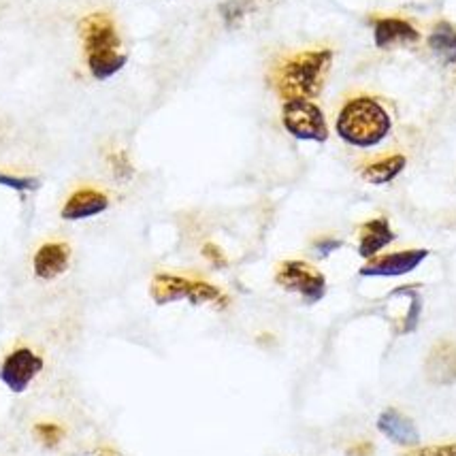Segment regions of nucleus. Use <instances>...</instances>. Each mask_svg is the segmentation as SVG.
<instances>
[{
	"label": "nucleus",
	"mask_w": 456,
	"mask_h": 456,
	"mask_svg": "<svg viewBox=\"0 0 456 456\" xmlns=\"http://www.w3.org/2000/svg\"><path fill=\"white\" fill-rule=\"evenodd\" d=\"M333 67V50H307L292 53L271 70V86L281 101H314L324 90Z\"/></svg>",
	"instance_id": "f257e3e1"
},
{
	"label": "nucleus",
	"mask_w": 456,
	"mask_h": 456,
	"mask_svg": "<svg viewBox=\"0 0 456 456\" xmlns=\"http://www.w3.org/2000/svg\"><path fill=\"white\" fill-rule=\"evenodd\" d=\"M335 130L338 137L352 148H376L393 130V118L378 99L361 94L341 105Z\"/></svg>",
	"instance_id": "f03ea898"
},
{
	"label": "nucleus",
	"mask_w": 456,
	"mask_h": 456,
	"mask_svg": "<svg viewBox=\"0 0 456 456\" xmlns=\"http://www.w3.org/2000/svg\"><path fill=\"white\" fill-rule=\"evenodd\" d=\"M77 30L92 77L105 81L126 67L128 56L122 52V39L110 13L96 11L86 15L79 20Z\"/></svg>",
	"instance_id": "7ed1b4c3"
},
{
	"label": "nucleus",
	"mask_w": 456,
	"mask_h": 456,
	"mask_svg": "<svg viewBox=\"0 0 456 456\" xmlns=\"http://www.w3.org/2000/svg\"><path fill=\"white\" fill-rule=\"evenodd\" d=\"M150 297L156 305H171L177 301L208 305V303L228 301L218 286L205 280H190L175 273H156L150 281Z\"/></svg>",
	"instance_id": "20e7f679"
},
{
	"label": "nucleus",
	"mask_w": 456,
	"mask_h": 456,
	"mask_svg": "<svg viewBox=\"0 0 456 456\" xmlns=\"http://www.w3.org/2000/svg\"><path fill=\"white\" fill-rule=\"evenodd\" d=\"M281 124H284L286 133L298 141L324 143L329 139L327 118L314 101H286L281 107Z\"/></svg>",
	"instance_id": "39448f33"
},
{
	"label": "nucleus",
	"mask_w": 456,
	"mask_h": 456,
	"mask_svg": "<svg viewBox=\"0 0 456 456\" xmlns=\"http://www.w3.org/2000/svg\"><path fill=\"white\" fill-rule=\"evenodd\" d=\"M275 284L286 292H295L303 301L314 305L327 295V278L322 271L305 260H284L275 271Z\"/></svg>",
	"instance_id": "423d86ee"
},
{
	"label": "nucleus",
	"mask_w": 456,
	"mask_h": 456,
	"mask_svg": "<svg viewBox=\"0 0 456 456\" xmlns=\"http://www.w3.org/2000/svg\"><path fill=\"white\" fill-rule=\"evenodd\" d=\"M45 367V361L37 354L30 347H15L4 356L3 365H0V382L7 387L11 393L20 395L35 382L37 376Z\"/></svg>",
	"instance_id": "0eeeda50"
},
{
	"label": "nucleus",
	"mask_w": 456,
	"mask_h": 456,
	"mask_svg": "<svg viewBox=\"0 0 456 456\" xmlns=\"http://www.w3.org/2000/svg\"><path fill=\"white\" fill-rule=\"evenodd\" d=\"M427 258L428 249L425 248L401 249V252L382 254V256L367 260L358 273L362 278H401V275L411 273V271L420 267Z\"/></svg>",
	"instance_id": "6e6552de"
},
{
	"label": "nucleus",
	"mask_w": 456,
	"mask_h": 456,
	"mask_svg": "<svg viewBox=\"0 0 456 456\" xmlns=\"http://www.w3.org/2000/svg\"><path fill=\"white\" fill-rule=\"evenodd\" d=\"M420 41V32L403 18H378L373 21V43L378 50H393L397 45H411Z\"/></svg>",
	"instance_id": "1a4fd4ad"
},
{
	"label": "nucleus",
	"mask_w": 456,
	"mask_h": 456,
	"mask_svg": "<svg viewBox=\"0 0 456 456\" xmlns=\"http://www.w3.org/2000/svg\"><path fill=\"white\" fill-rule=\"evenodd\" d=\"M107 209H110V197L105 192L96 188H79L62 205L60 216H62V220L77 222L94 218V216H101Z\"/></svg>",
	"instance_id": "9d476101"
},
{
	"label": "nucleus",
	"mask_w": 456,
	"mask_h": 456,
	"mask_svg": "<svg viewBox=\"0 0 456 456\" xmlns=\"http://www.w3.org/2000/svg\"><path fill=\"white\" fill-rule=\"evenodd\" d=\"M70 263V248L62 241L43 243L37 249L35 258H32V267H35V275L39 280H56L64 271L69 269Z\"/></svg>",
	"instance_id": "9b49d317"
},
{
	"label": "nucleus",
	"mask_w": 456,
	"mask_h": 456,
	"mask_svg": "<svg viewBox=\"0 0 456 456\" xmlns=\"http://www.w3.org/2000/svg\"><path fill=\"white\" fill-rule=\"evenodd\" d=\"M395 239H397V235H395L388 218L367 220L365 224L358 228V254L365 260L376 258Z\"/></svg>",
	"instance_id": "f8f14e48"
},
{
	"label": "nucleus",
	"mask_w": 456,
	"mask_h": 456,
	"mask_svg": "<svg viewBox=\"0 0 456 456\" xmlns=\"http://www.w3.org/2000/svg\"><path fill=\"white\" fill-rule=\"evenodd\" d=\"M427 379L439 387L456 384V344L454 341H439L433 346L431 354L425 362Z\"/></svg>",
	"instance_id": "ddd939ff"
},
{
	"label": "nucleus",
	"mask_w": 456,
	"mask_h": 456,
	"mask_svg": "<svg viewBox=\"0 0 456 456\" xmlns=\"http://www.w3.org/2000/svg\"><path fill=\"white\" fill-rule=\"evenodd\" d=\"M378 428L382 436H387L397 446L411 448L418 446V442H420V433H418L414 420L401 414L395 407H388L378 416Z\"/></svg>",
	"instance_id": "4468645a"
},
{
	"label": "nucleus",
	"mask_w": 456,
	"mask_h": 456,
	"mask_svg": "<svg viewBox=\"0 0 456 456\" xmlns=\"http://www.w3.org/2000/svg\"><path fill=\"white\" fill-rule=\"evenodd\" d=\"M405 167L407 159L403 154H390L362 167L361 177L367 183H373V186H384V183L395 182L405 171Z\"/></svg>",
	"instance_id": "2eb2a0df"
},
{
	"label": "nucleus",
	"mask_w": 456,
	"mask_h": 456,
	"mask_svg": "<svg viewBox=\"0 0 456 456\" xmlns=\"http://www.w3.org/2000/svg\"><path fill=\"white\" fill-rule=\"evenodd\" d=\"M428 47L442 58V62L454 64L456 62V26L450 21H437L428 35Z\"/></svg>",
	"instance_id": "dca6fc26"
},
{
	"label": "nucleus",
	"mask_w": 456,
	"mask_h": 456,
	"mask_svg": "<svg viewBox=\"0 0 456 456\" xmlns=\"http://www.w3.org/2000/svg\"><path fill=\"white\" fill-rule=\"evenodd\" d=\"M249 7H252V0H226L224 4H220V15L228 28H232L246 18Z\"/></svg>",
	"instance_id": "f3484780"
},
{
	"label": "nucleus",
	"mask_w": 456,
	"mask_h": 456,
	"mask_svg": "<svg viewBox=\"0 0 456 456\" xmlns=\"http://www.w3.org/2000/svg\"><path fill=\"white\" fill-rule=\"evenodd\" d=\"M35 436L39 437V442L43 444V446L53 448V446H58L60 442H62L64 428L53 425V422H39V425L35 427Z\"/></svg>",
	"instance_id": "a211bd4d"
},
{
	"label": "nucleus",
	"mask_w": 456,
	"mask_h": 456,
	"mask_svg": "<svg viewBox=\"0 0 456 456\" xmlns=\"http://www.w3.org/2000/svg\"><path fill=\"white\" fill-rule=\"evenodd\" d=\"M0 186L18 190V192H32L39 188V179L35 177H15V175H0Z\"/></svg>",
	"instance_id": "6ab92c4d"
},
{
	"label": "nucleus",
	"mask_w": 456,
	"mask_h": 456,
	"mask_svg": "<svg viewBox=\"0 0 456 456\" xmlns=\"http://www.w3.org/2000/svg\"><path fill=\"white\" fill-rule=\"evenodd\" d=\"M403 456H456V444H442V446H425L405 452Z\"/></svg>",
	"instance_id": "aec40b11"
},
{
	"label": "nucleus",
	"mask_w": 456,
	"mask_h": 456,
	"mask_svg": "<svg viewBox=\"0 0 456 456\" xmlns=\"http://www.w3.org/2000/svg\"><path fill=\"white\" fill-rule=\"evenodd\" d=\"M203 256L208 258L216 269H224L226 265H228L224 252H222V249L216 246V243H205V246H203Z\"/></svg>",
	"instance_id": "412c9836"
},
{
	"label": "nucleus",
	"mask_w": 456,
	"mask_h": 456,
	"mask_svg": "<svg viewBox=\"0 0 456 456\" xmlns=\"http://www.w3.org/2000/svg\"><path fill=\"white\" fill-rule=\"evenodd\" d=\"M339 248H344V241L341 239H333V237H324V239H318L316 243H314V249L318 252V256H329V254L338 252Z\"/></svg>",
	"instance_id": "4be33fe9"
},
{
	"label": "nucleus",
	"mask_w": 456,
	"mask_h": 456,
	"mask_svg": "<svg viewBox=\"0 0 456 456\" xmlns=\"http://www.w3.org/2000/svg\"><path fill=\"white\" fill-rule=\"evenodd\" d=\"M111 167H113V173H116V177L119 179L133 175V167H130V162L126 160V154H124V151L111 156Z\"/></svg>",
	"instance_id": "5701e85b"
},
{
	"label": "nucleus",
	"mask_w": 456,
	"mask_h": 456,
	"mask_svg": "<svg viewBox=\"0 0 456 456\" xmlns=\"http://www.w3.org/2000/svg\"><path fill=\"white\" fill-rule=\"evenodd\" d=\"M371 444H358V446L350 448V456H371Z\"/></svg>",
	"instance_id": "b1692460"
},
{
	"label": "nucleus",
	"mask_w": 456,
	"mask_h": 456,
	"mask_svg": "<svg viewBox=\"0 0 456 456\" xmlns=\"http://www.w3.org/2000/svg\"><path fill=\"white\" fill-rule=\"evenodd\" d=\"M99 456H118L116 452H111V450H101Z\"/></svg>",
	"instance_id": "393cba45"
}]
</instances>
